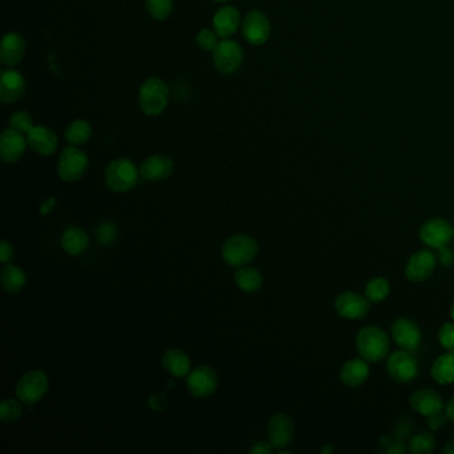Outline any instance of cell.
I'll return each instance as SVG.
<instances>
[{
	"mask_svg": "<svg viewBox=\"0 0 454 454\" xmlns=\"http://www.w3.org/2000/svg\"><path fill=\"white\" fill-rule=\"evenodd\" d=\"M213 1H227V0H213Z\"/></svg>",
	"mask_w": 454,
	"mask_h": 454,
	"instance_id": "c3c4849f",
	"label": "cell"
},
{
	"mask_svg": "<svg viewBox=\"0 0 454 454\" xmlns=\"http://www.w3.org/2000/svg\"><path fill=\"white\" fill-rule=\"evenodd\" d=\"M258 253V244L248 235H233L228 237L221 247V257L228 266L241 268L251 263Z\"/></svg>",
	"mask_w": 454,
	"mask_h": 454,
	"instance_id": "7a4b0ae2",
	"label": "cell"
},
{
	"mask_svg": "<svg viewBox=\"0 0 454 454\" xmlns=\"http://www.w3.org/2000/svg\"><path fill=\"white\" fill-rule=\"evenodd\" d=\"M149 16L155 20H166L173 10L172 0H146Z\"/></svg>",
	"mask_w": 454,
	"mask_h": 454,
	"instance_id": "d6a6232c",
	"label": "cell"
},
{
	"mask_svg": "<svg viewBox=\"0 0 454 454\" xmlns=\"http://www.w3.org/2000/svg\"><path fill=\"white\" fill-rule=\"evenodd\" d=\"M405 349L395 350L389 355L386 363V370L389 375L401 384L412 383L418 375V364L415 357Z\"/></svg>",
	"mask_w": 454,
	"mask_h": 454,
	"instance_id": "52a82bcc",
	"label": "cell"
},
{
	"mask_svg": "<svg viewBox=\"0 0 454 454\" xmlns=\"http://www.w3.org/2000/svg\"><path fill=\"white\" fill-rule=\"evenodd\" d=\"M50 388L49 377L41 370H30L20 377L16 395L23 404H38Z\"/></svg>",
	"mask_w": 454,
	"mask_h": 454,
	"instance_id": "8992f818",
	"label": "cell"
},
{
	"mask_svg": "<svg viewBox=\"0 0 454 454\" xmlns=\"http://www.w3.org/2000/svg\"><path fill=\"white\" fill-rule=\"evenodd\" d=\"M438 341L445 350L454 352V324L446 323L438 331Z\"/></svg>",
	"mask_w": 454,
	"mask_h": 454,
	"instance_id": "8d00e7d4",
	"label": "cell"
},
{
	"mask_svg": "<svg viewBox=\"0 0 454 454\" xmlns=\"http://www.w3.org/2000/svg\"><path fill=\"white\" fill-rule=\"evenodd\" d=\"M26 40L19 32H9L1 40L0 47V61L4 67L12 69L18 66L24 58Z\"/></svg>",
	"mask_w": 454,
	"mask_h": 454,
	"instance_id": "d6986e66",
	"label": "cell"
},
{
	"mask_svg": "<svg viewBox=\"0 0 454 454\" xmlns=\"http://www.w3.org/2000/svg\"><path fill=\"white\" fill-rule=\"evenodd\" d=\"M10 128L27 135L34 128V118L26 111H18L10 118Z\"/></svg>",
	"mask_w": 454,
	"mask_h": 454,
	"instance_id": "836d02e7",
	"label": "cell"
},
{
	"mask_svg": "<svg viewBox=\"0 0 454 454\" xmlns=\"http://www.w3.org/2000/svg\"><path fill=\"white\" fill-rule=\"evenodd\" d=\"M336 312L348 320H361L370 311L369 300L355 292H343L335 301Z\"/></svg>",
	"mask_w": 454,
	"mask_h": 454,
	"instance_id": "4fadbf2b",
	"label": "cell"
},
{
	"mask_svg": "<svg viewBox=\"0 0 454 454\" xmlns=\"http://www.w3.org/2000/svg\"><path fill=\"white\" fill-rule=\"evenodd\" d=\"M321 453H332V445H328L326 448H323Z\"/></svg>",
	"mask_w": 454,
	"mask_h": 454,
	"instance_id": "bcb514c9",
	"label": "cell"
},
{
	"mask_svg": "<svg viewBox=\"0 0 454 454\" xmlns=\"http://www.w3.org/2000/svg\"><path fill=\"white\" fill-rule=\"evenodd\" d=\"M173 161L166 155H153L146 158L140 166L141 178L148 181H163L168 178L173 172Z\"/></svg>",
	"mask_w": 454,
	"mask_h": 454,
	"instance_id": "ffe728a7",
	"label": "cell"
},
{
	"mask_svg": "<svg viewBox=\"0 0 454 454\" xmlns=\"http://www.w3.org/2000/svg\"><path fill=\"white\" fill-rule=\"evenodd\" d=\"M428 418H429V420H428V426H429L432 430H438L440 428L445 426L446 421L449 420L446 413L443 415V412H440V413H437V415H430V417H428Z\"/></svg>",
	"mask_w": 454,
	"mask_h": 454,
	"instance_id": "ab89813d",
	"label": "cell"
},
{
	"mask_svg": "<svg viewBox=\"0 0 454 454\" xmlns=\"http://www.w3.org/2000/svg\"><path fill=\"white\" fill-rule=\"evenodd\" d=\"M163 368L173 377H184L191 372V360L184 350L172 348L163 355Z\"/></svg>",
	"mask_w": 454,
	"mask_h": 454,
	"instance_id": "cb8c5ba5",
	"label": "cell"
},
{
	"mask_svg": "<svg viewBox=\"0 0 454 454\" xmlns=\"http://www.w3.org/2000/svg\"><path fill=\"white\" fill-rule=\"evenodd\" d=\"M14 257H15V251H14L12 244L9 240L3 238L1 240V247H0V260H1V263L4 266H7L14 260Z\"/></svg>",
	"mask_w": 454,
	"mask_h": 454,
	"instance_id": "74e56055",
	"label": "cell"
},
{
	"mask_svg": "<svg viewBox=\"0 0 454 454\" xmlns=\"http://www.w3.org/2000/svg\"><path fill=\"white\" fill-rule=\"evenodd\" d=\"M26 138L29 147L40 156H51L59 147V138L56 133L44 126H34Z\"/></svg>",
	"mask_w": 454,
	"mask_h": 454,
	"instance_id": "ac0fdd59",
	"label": "cell"
},
{
	"mask_svg": "<svg viewBox=\"0 0 454 454\" xmlns=\"http://www.w3.org/2000/svg\"><path fill=\"white\" fill-rule=\"evenodd\" d=\"M435 449V435L429 432H421L413 435L409 441L408 452L412 454L432 453Z\"/></svg>",
	"mask_w": 454,
	"mask_h": 454,
	"instance_id": "4dcf8cb0",
	"label": "cell"
},
{
	"mask_svg": "<svg viewBox=\"0 0 454 454\" xmlns=\"http://www.w3.org/2000/svg\"><path fill=\"white\" fill-rule=\"evenodd\" d=\"M444 453L454 454V441H450V443H448V444L445 445Z\"/></svg>",
	"mask_w": 454,
	"mask_h": 454,
	"instance_id": "f6af8a7d",
	"label": "cell"
},
{
	"mask_svg": "<svg viewBox=\"0 0 454 454\" xmlns=\"http://www.w3.org/2000/svg\"><path fill=\"white\" fill-rule=\"evenodd\" d=\"M243 36L252 46H263L271 35V23L261 11H251L241 23Z\"/></svg>",
	"mask_w": 454,
	"mask_h": 454,
	"instance_id": "8fae6325",
	"label": "cell"
},
{
	"mask_svg": "<svg viewBox=\"0 0 454 454\" xmlns=\"http://www.w3.org/2000/svg\"><path fill=\"white\" fill-rule=\"evenodd\" d=\"M241 24V16L236 7L224 6L213 16V31L220 39H229L238 30Z\"/></svg>",
	"mask_w": 454,
	"mask_h": 454,
	"instance_id": "7402d4cb",
	"label": "cell"
},
{
	"mask_svg": "<svg viewBox=\"0 0 454 454\" xmlns=\"http://www.w3.org/2000/svg\"><path fill=\"white\" fill-rule=\"evenodd\" d=\"M218 39H220V36L215 31L204 29V30L198 31V35H196V44L201 50L213 52L220 43Z\"/></svg>",
	"mask_w": 454,
	"mask_h": 454,
	"instance_id": "e575fe53",
	"label": "cell"
},
{
	"mask_svg": "<svg viewBox=\"0 0 454 454\" xmlns=\"http://www.w3.org/2000/svg\"><path fill=\"white\" fill-rule=\"evenodd\" d=\"M390 293V284L384 277H375L365 286V297L372 303H381Z\"/></svg>",
	"mask_w": 454,
	"mask_h": 454,
	"instance_id": "f546056e",
	"label": "cell"
},
{
	"mask_svg": "<svg viewBox=\"0 0 454 454\" xmlns=\"http://www.w3.org/2000/svg\"><path fill=\"white\" fill-rule=\"evenodd\" d=\"M89 168V156L76 146H71L61 151L58 160L59 178L66 183L79 181Z\"/></svg>",
	"mask_w": 454,
	"mask_h": 454,
	"instance_id": "5b68a950",
	"label": "cell"
},
{
	"mask_svg": "<svg viewBox=\"0 0 454 454\" xmlns=\"http://www.w3.org/2000/svg\"><path fill=\"white\" fill-rule=\"evenodd\" d=\"M295 437V423L291 415L277 413L268 424V440L276 449H284Z\"/></svg>",
	"mask_w": 454,
	"mask_h": 454,
	"instance_id": "7c38bea8",
	"label": "cell"
},
{
	"mask_svg": "<svg viewBox=\"0 0 454 454\" xmlns=\"http://www.w3.org/2000/svg\"><path fill=\"white\" fill-rule=\"evenodd\" d=\"M408 452V448L403 441H393L389 443L386 446V453L388 454H404Z\"/></svg>",
	"mask_w": 454,
	"mask_h": 454,
	"instance_id": "b9f144b4",
	"label": "cell"
},
{
	"mask_svg": "<svg viewBox=\"0 0 454 454\" xmlns=\"http://www.w3.org/2000/svg\"><path fill=\"white\" fill-rule=\"evenodd\" d=\"M445 413H446L449 420L454 421V397H452V398L448 401L446 408H445Z\"/></svg>",
	"mask_w": 454,
	"mask_h": 454,
	"instance_id": "ee69618b",
	"label": "cell"
},
{
	"mask_svg": "<svg viewBox=\"0 0 454 454\" xmlns=\"http://www.w3.org/2000/svg\"><path fill=\"white\" fill-rule=\"evenodd\" d=\"M435 260L437 257L428 249L417 251L413 256L409 258L406 268H405V275L408 280L413 283H423L432 276L435 268Z\"/></svg>",
	"mask_w": 454,
	"mask_h": 454,
	"instance_id": "9a60e30c",
	"label": "cell"
},
{
	"mask_svg": "<svg viewBox=\"0 0 454 454\" xmlns=\"http://www.w3.org/2000/svg\"><path fill=\"white\" fill-rule=\"evenodd\" d=\"M355 346L358 355L368 363H377L385 358L389 352V337L385 332L378 326H366L363 328L357 338Z\"/></svg>",
	"mask_w": 454,
	"mask_h": 454,
	"instance_id": "6da1fadb",
	"label": "cell"
},
{
	"mask_svg": "<svg viewBox=\"0 0 454 454\" xmlns=\"http://www.w3.org/2000/svg\"><path fill=\"white\" fill-rule=\"evenodd\" d=\"M432 377L440 385H449L454 383V352L441 355L432 366Z\"/></svg>",
	"mask_w": 454,
	"mask_h": 454,
	"instance_id": "83f0119b",
	"label": "cell"
},
{
	"mask_svg": "<svg viewBox=\"0 0 454 454\" xmlns=\"http://www.w3.org/2000/svg\"><path fill=\"white\" fill-rule=\"evenodd\" d=\"M26 91V79L16 69H3L0 74V100L4 104H12L23 98Z\"/></svg>",
	"mask_w": 454,
	"mask_h": 454,
	"instance_id": "2e32d148",
	"label": "cell"
},
{
	"mask_svg": "<svg viewBox=\"0 0 454 454\" xmlns=\"http://www.w3.org/2000/svg\"><path fill=\"white\" fill-rule=\"evenodd\" d=\"M104 180L111 191L118 193L128 192L138 184V167L129 158H115L104 171Z\"/></svg>",
	"mask_w": 454,
	"mask_h": 454,
	"instance_id": "277c9868",
	"label": "cell"
},
{
	"mask_svg": "<svg viewBox=\"0 0 454 454\" xmlns=\"http://www.w3.org/2000/svg\"><path fill=\"white\" fill-rule=\"evenodd\" d=\"M96 237L101 246H109L118 237V228L115 227V224L112 223H103L98 227Z\"/></svg>",
	"mask_w": 454,
	"mask_h": 454,
	"instance_id": "d590c367",
	"label": "cell"
},
{
	"mask_svg": "<svg viewBox=\"0 0 454 454\" xmlns=\"http://www.w3.org/2000/svg\"><path fill=\"white\" fill-rule=\"evenodd\" d=\"M169 89L167 84L158 78H149L138 89V106L148 116H158L167 109Z\"/></svg>",
	"mask_w": 454,
	"mask_h": 454,
	"instance_id": "3957f363",
	"label": "cell"
},
{
	"mask_svg": "<svg viewBox=\"0 0 454 454\" xmlns=\"http://www.w3.org/2000/svg\"><path fill=\"white\" fill-rule=\"evenodd\" d=\"M0 283L7 293L18 295L27 284V276L21 268L7 264L1 269Z\"/></svg>",
	"mask_w": 454,
	"mask_h": 454,
	"instance_id": "484cf974",
	"label": "cell"
},
{
	"mask_svg": "<svg viewBox=\"0 0 454 454\" xmlns=\"http://www.w3.org/2000/svg\"><path fill=\"white\" fill-rule=\"evenodd\" d=\"M60 244L64 252H67L71 256H79L89 248V235L81 228H69L61 235Z\"/></svg>",
	"mask_w": 454,
	"mask_h": 454,
	"instance_id": "d4e9b609",
	"label": "cell"
},
{
	"mask_svg": "<svg viewBox=\"0 0 454 454\" xmlns=\"http://www.w3.org/2000/svg\"><path fill=\"white\" fill-rule=\"evenodd\" d=\"M64 136L67 143L71 146H81L84 143H87L91 136H92V127L89 124L87 120H75L69 124L66 132H64Z\"/></svg>",
	"mask_w": 454,
	"mask_h": 454,
	"instance_id": "f1b7e54d",
	"label": "cell"
},
{
	"mask_svg": "<svg viewBox=\"0 0 454 454\" xmlns=\"http://www.w3.org/2000/svg\"><path fill=\"white\" fill-rule=\"evenodd\" d=\"M233 278L237 288L244 293H256L264 284L263 275L255 268H238Z\"/></svg>",
	"mask_w": 454,
	"mask_h": 454,
	"instance_id": "4316f807",
	"label": "cell"
},
{
	"mask_svg": "<svg viewBox=\"0 0 454 454\" xmlns=\"http://www.w3.org/2000/svg\"><path fill=\"white\" fill-rule=\"evenodd\" d=\"M244 59V52L241 46L233 40L223 39L213 51V61L218 72L231 75L240 69Z\"/></svg>",
	"mask_w": 454,
	"mask_h": 454,
	"instance_id": "30bf717a",
	"label": "cell"
},
{
	"mask_svg": "<svg viewBox=\"0 0 454 454\" xmlns=\"http://www.w3.org/2000/svg\"><path fill=\"white\" fill-rule=\"evenodd\" d=\"M370 375V369L368 365L366 360L361 358H352L349 361H346L345 364L340 370V377L343 384L349 388H357V386L363 385L366 380L369 378Z\"/></svg>",
	"mask_w": 454,
	"mask_h": 454,
	"instance_id": "603a6c76",
	"label": "cell"
},
{
	"mask_svg": "<svg viewBox=\"0 0 454 454\" xmlns=\"http://www.w3.org/2000/svg\"><path fill=\"white\" fill-rule=\"evenodd\" d=\"M273 450H275V446L271 444L269 441L266 443V441H260V443H257V444L253 445L252 448H251V450H249V453L251 454H272L273 453Z\"/></svg>",
	"mask_w": 454,
	"mask_h": 454,
	"instance_id": "60d3db41",
	"label": "cell"
},
{
	"mask_svg": "<svg viewBox=\"0 0 454 454\" xmlns=\"http://www.w3.org/2000/svg\"><path fill=\"white\" fill-rule=\"evenodd\" d=\"M23 415V406L19 398H6L0 405V420L3 424H14Z\"/></svg>",
	"mask_w": 454,
	"mask_h": 454,
	"instance_id": "1f68e13d",
	"label": "cell"
},
{
	"mask_svg": "<svg viewBox=\"0 0 454 454\" xmlns=\"http://www.w3.org/2000/svg\"><path fill=\"white\" fill-rule=\"evenodd\" d=\"M452 317H453V320H454V304H453V306H452Z\"/></svg>",
	"mask_w": 454,
	"mask_h": 454,
	"instance_id": "7dc6e473",
	"label": "cell"
},
{
	"mask_svg": "<svg viewBox=\"0 0 454 454\" xmlns=\"http://www.w3.org/2000/svg\"><path fill=\"white\" fill-rule=\"evenodd\" d=\"M410 405L415 412L425 417L437 415L443 412L444 408L441 395L429 388L415 390L410 395Z\"/></svg>",
	"mask_w": 454,
	"mask_h": 454,
	"instance_id": "44dd1931",
	"label": "cell"
},
{
	"mask_svg": "<svg viewBox=\"0 0 454 454\" xmlns=\"http://www.w3.org/2000/svg\"><path fill=\"white\" fill-rule=\"evenodd\" d=\"M27 138L15 129H6L0 138V158L6 164H15L27 149Z\"/></svg>",
	"mask_w": 454,
	"mask_h": 454,
	"instance_id": "5bb4252c",
	"label": "cell"
},
{
	"mask_svg": "<svg viewBox=\"0 0 454 454\" xmlns=\"http://www.w3.org/2000/svg\"><path fill=\"white\" fill-rule=\"evenodd\" d=\"M412 429H413V425H409L408 428H404V423H398L397 426H395V435H397V437L404 438V437H406L408 433H409Z\"/></svg>",
	"mask_w": 454,
	"mask_h": 454,
	"instance_id": "7bdbcfd3",
	"label": "cell"
},
{
	"mask_svg": "<svg viewBox=\"0 0 454 454\" xmlns=\"http://www.w3.org/2000/svg\"><path fill=\"white\" fill-rule=\"evenodd\" d=\"M392 337L401 349L415 352L421 343V331L415 321L408 318H397L392 326Z\"/></svg>",
	"mask_w": 454,
	"mask_h": 454,
	"instance_id": "e0dca14e",
	"label": "cell"
},
{
	"mask_svg": "<svg viewBox=\"0 0 454 454\" xmlns=\"http://www.w3.org/2000/svg\"><path fill=\"white\" fill-rule=\"evenodd\" d=\"M420 238L425 246L433 249L446 247L454 236V228L444 218H429L420 228Z\"/></svg>",
	"mask_w": 454,
	"mask_h": 454,
	"instance_id": "ba28073f",
	"label": "cell"
},
{
	"mask_svg": "<svg viewBox=\"0 0 454 454\" xmlns=\"http://www.w3.org/2000/svg\"><path fill=\"white\" fill-rule=\"evenodd\" d=\"M218 378L213 368L198 365L192 369L187 377V388L189 393L198 398L209 397L216 392Z\"/></svg>",
	"mask_w": 454,
	"mask_h": 454,
	"instance_id": "9c48e42d",
	"label": "cell"
},
{
	"mask_svg": "<svg viewBox=\"0 0 454 454\" xmlns=\"http://www.w3.org/2000/svg\"><path fill=\"white\" fill-rule=\"evenodd\" d=\"M435 257L444 267H450L454 261L453 252L448 248V246L437 249V256Z\"/></svg>",
	"mask_w": 454,
	"mask_h": 454,
	"instance_id": "f35d334b",
	"label": "cell"
}]
</instances>
